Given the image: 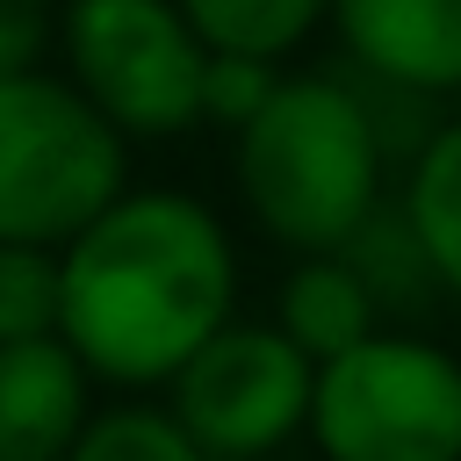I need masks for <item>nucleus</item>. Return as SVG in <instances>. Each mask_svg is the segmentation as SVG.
<instances>
[{
	"label": "nucleus",
	"mask_w": 461,
	"mask_h": 461,
	"mask_svg": "<svg viewBox=\"0 0 461 461\" xmlns=\"http://www.w3.org/2000/svg\"><path fill=\"white\" fill-rule=\"evenodd\" d=\"M230 180L281 252H339L389 202V144L367 86L353 72H281L230 130Z\"/></svg>",
	"instance_id": "f03ea898"
},
{
	"label": "nucleus",
	"mask_w": 461,
	"mask_h": 461,
	"mask_svg": "<svg viewBox=\"0 0 461 461\" xmlns=\"http://www.w3.org/2000/svg\"><path fill=\"white\" fill-rule=\"evenodd\" d=\"M310 382L317 360L274 317H223L158 396L209 461H274L288 439H303Z\"/></svg>",
	"instance_id": "423d86ee"
},
{
	"label": "nucleus",
	"mask_w": 461,
	"mask_h": 461,
	"mask_svg": "<svg viewBox=\"0 0 461 461\" xmlns=\"http://www.w3.org/2000/svg\"><path fill=\"white\" fill-rule=\"evenodd\" d=\"M58 331V245L0 238V346Z\"/></svg>",
	"instance_id": "ddd939ff"
},
{
	"label": "nucleus",
	"mask_w": 461,
	"mask_h": 461,
	"mask_svg": "<svg viewBox=\"0 0 461 461\" xmlns=\"http://www.w3.org/2000/svg\"><path fill=\"white\" fill-rule=\"evenodd\" d=\"M58 43V7L50 0H0V72L43 65Z\"/></svg>",
	"instance_id": "2eb2a0df"
},
{
	"label": "nucleus",
	"mask_w": 461,
	"mask_h": 461,
	"mask_svg": "<svg viewBox=\"0 0 461 461\" xmlns=\"http://www.w3.org/2000/svg\"><path fill=\"white\" fill-rule=\"evenodd\" d=\"M274 79H281L274 58H252V50H209V58H202V122L238 130V122L274 94Z\"/></svg>",
	"instance_id": "4468645a"
},
{
	"label": "nucleus",
	"mask_w": 461,
	"mask_h": 461,
	"mask_svg": "<svg viewBox=\"0 0 461 461\" xmlns=\"http://www.w3.org/2000/svg\"><path fill=\"white\" fill-rule=\"evenodd\" d=\"M130 187V137L65 72H0V238L65 245Z\"/></svg>",
	"instance_id": "20e7f679"
},
{
	"label": "nucleus",
	"mask_w": 461,
	"mask_h": 461,
	"mask_svg": "<svg viewBox=\"0 0 461 461\" xmlns=\"http://www.w3.org/2000/svg\"><path fill=\"white\" fill-rule=\"evenodd\" d=\"M65 461H209V454L180 432V418L166 403L130 396V403H94L79 439L65 447Z\"/></svg>",
	"instance_id": "f8f14e48"
},
{
	"label": "nucleus",
	"mask_w": 461,
	"mask_h": 461,
	"mask_svg": "<svg viewBox=\"0 0 461 461\" xmlns=\"http://www.w3.org/2000/svg\"><path fill=\"white\" fill-rule=\"evenodd\" d=\"M86 411L94 375L58 331L0 346V461H65Z\"/></svg>",
	"instance_id": "6e6552de"
},
{
	"label": "nucleus",
	"mask_w": 461,
	"mask_h": 461,
	"mask_svg": "<svg viewBox=\"0 0 461 461\" xmlns=\"http://www.w3.org/2000/svg\"><path fill=\"white\" fill-rule=\"evenodd\" d=\"M331 29L360 79L461 101V0H331Z\"/></svg>",
	"instance_id": "0eeeda50"
},
{
	"label": "nucleus",
	"mask_w": 461,
	"mask_h": 461,
	"mask_svg": "<svg viewBox=\"0 0 461 461\" xmlns=\"http://www.w3.org/2000/svg\"><path fill=\"white\" fill-rule=\"evenodd\" d=\"M50 50L130 144H166L202 122L209 43L180 14V0H58Z\"/></svg>",
	"instance_id": "39448f33"
},
{
	"label": "nucleus",
	"mask_w": 461,
	"mask_h": 461,
	"mask_svg": "<svg viewBox=\"0 0 461 461\" xmlns=\"http://www.w3.org/2000/svg\"><path fill=\"white\" fill-rule=\"evenodd\" d=\"M223 317H238V245L187 187H122L58 245V339L94 389H166Z\"/></svg>",
	"instance_id": "f257e3e1"
},
{
	"label": "nucleus",
	"mask_w": 461,
	"mask_h": 461,
	"mask_svg": "<svg viewBox=\"0 0 461 461\" xmlns=\"http://www.w3.org/2000/svg\"><path fill=\"white\" fill-rule=\"evenodd\" d=\"M180 14L209 50H252L281 65L331 22V0H180Z\"/></svg>",
	"instance_id": "9b49d317"
},
{
	"label": "nucleus",
	"mask_w": 461,
	"mask_h": 461,
	"mask_svg": "<svg viewBox=\"0 0 461 461\" xmlns=\"http://www.w3.org/2000/svg\"><path fill=\"white\" fill-rule=\"evenodd\" d=\"M303 439L317 461H461V353L411 324H375L317 360Z\"/></svg>",
	"instance_id": "7ed1b4c3"
},
{
	"label": "nucleus",
	"mask_w": 461,
	"mask_h": 461,
	"mask_svg": "<svg viewBox=\"0 0 461 461\" xmlns=\"http://www.w3.org/2000/svg\"><path fill=\"white\" fill-rule=\"evenodd\" d=\"M425 267H432V288L461 310V115L432 122L411 158H403V194H396Z\"/></svg>",
	"instance_id": "9d476101"
},
{
	"label": "nucleus",
	"mask_w": 461,
	"mask_h": 461,
	"mask_svg": "<svg viewBox=\"0 0 461 461\" xmlns=\"http://www.w3.org/2000/svg\"><path fill=\"white\" fill-rule=\"evenodd\" d=\"M274 324L310 360H331L353 339H367L375 324H389V317H382L367 274L346 252H295V267L281 274V295H274Z\"/></svg>",
	"instance_id": "1a4fd4ad"
}]
</instances>
